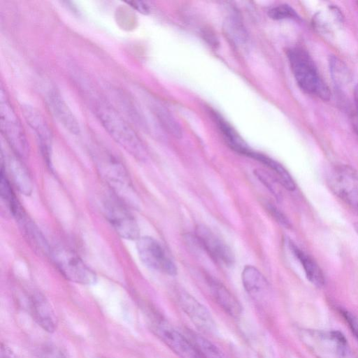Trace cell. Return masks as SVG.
<instances>
[{
	"label": "cell",
	"mask_w": 358,
	"mask_h": 358,
	"mask_svg": "<svg viewBox=\"0 0 358 358\" xmlns=\"http://www.w3.org/2000/svg\"><path fill=\"white\" fill-rule=\"evenodd\" d=\"M179 303L194 324L205 332L215 330V323L208 310L196 299L187 292L178 296Z\"/></svg>",
	"instance_id": "cell-12"
},
{
	"label": "cell",
	"mask_w": 358,
	"mask_h": 358,
	"mask_svg": "<svg viewBox=\"0 0 358 358\" xmlns=\"http://www.w3.org/2000/svg\"><path fill=\"white\" fill-rule=\"evenodd\" d=\"M0 194L2 200L8 206L10 213L17 220L24 218V213L11 187L3 166L1 168Z\"/></svg>",
	"instance_id": "cell-21"
},
{
	"label": "cell",
	"mask_w": 358,
	"mask_h": 358,
	"mask_svg": "<svg viewBox=\"0 0 358 358\" xmlns=\"http://www.w3.org/2000/svg\"><path fill=\"white\" fill-rule=\"evenodd\" d=\"M329 66L335 84L341 86L349 82L350 79V73L342 61L337 57H331L329 60Z\"/></svg>",
	"instance_id": "cell-25"
},
{
	"label": "cell",
	"mask_w": 358,
	"mask_h": 358,
	"mask_svg": "<svg viewBox=\"0 0 358 358\" xmlns=\"http://www.w3.org/2000/svg\"><path fill=\"white\" fill-rule=\"evenodd\" d=\"M213 118L216 121L225 141L231 149L247 155L251 150L236 131L220 115L214 113Z\"/></svg>",
	"instance_id": "cell-22"
},
{
	"label": "cell",
	"mask_w": 358,
	"mask_h": 358,
	"mask_svg": "<svg viewBox=\"0 0 358 358\" xmlns=\"http://www.w3.org/2000/svg\"><path fill=\"white\" fill-rule=\"evenodd\" d=\"M94 157L101 176L127 206H138V198L129 174L123 164L106 150H97Z\"/></svg>",
	"instance_id": "cell-1"
},
{
	"label": "cell",
	"mask_w": 358,
	"mask_h": 358,
	"mask_svg": "<svg viewBox=\"0 0 358 358\" xmlns=\"http://www.w3.org/2000/svg\"><path fill=\"white\" fill-rule=\"evenodd\" d=\"M254 173L257 177V178L264 185V186L269 189V191L273 193L276 197L278 196V191L276 189L275 182L278 181L275 178L271 176L267 172L257 169L254 171Z\"/></svg>",
	"instance_id": "cell-27"
},
{
	"label": "cell",
	"mask_w": 358,
	"mask_h": 358,
	"mask_svg": "<svg viewBox=\"0 0 358 358\" xmlns=\"http://www.w3.org/2000/svg\"><path fill=\"white\" fill-rule=\"evenodd\" d=\"M289 247L293 255L301 263L307 279L315 287H322L324 284V277L316 262L301 250L294 243L289 241Z\"/></svg>",
	"instance_id": "cell-16"
},
{
	"label": "cell",
	"mask_w": 358,
	"mask_h": 358,
	"mask_svg": "<svg viewBox=\"0 0 358 358\" xmlns=\"http://www.w3.org/2000/svg\"><path fill=\"white\" fill-rule=\"evenodd\" d=\"M96 113L101 124L115 141L136 159H145L146 150L140 138L114 108L100 103Z\"/></svg>",
	"instance_id": "cell-2"
},
{
	"label": "cell",
	"mask_w": 358,
	"mask_h": 358,
	"mask_svg": "<svg viewBox=\"0 0 358 358\" xmlns=\"http://www.w3.org/2000/svg\"><path fill=\"white\" fill-rule=\"evenodd\" d=\"M331 192L358 213V173L348 165L334 167L327 176Z\"/></svg>",
	"instance_id": "cell-7"
},
{
	"label": "cell",
	"mask_w": 358,
	"mask_h": 358,
	"mask_svg": "<svg viewBox=\"0 0 358 358\" xmlns=\"http://www.w3.org/2000/svg\"><path fill=\"white\" fill-rule=\"evenodd\" d=\"M190 336V341L201 358H225L222 352L206 338L194 334Z\"/></svg>",
	"instance_id": "cell-23"
},
{
	"label": "cell",
	"mask_w": 358,
	"mask_h": 358,
	"mask_svg": "<svg viewBox=\"0 0 358 358\" xmlns=\"http://www.w3.org/2000/svg\"><path fill=\"white\" fill-rule=\"evenodd\" d=\"M287 57L299 87L308 94L328 100L330 97L329 88L308 54L301 48H294L288 51Z\"/></svg>",
	"instance_id": "cell-3"
},
{
	"label": "cell",
	"mask_w": 358,
	"mask_h": 358,
	"mask_svg": "<svg viewBox=\"0 0 358 358\" xmlns=\"http://www.w3.org/2000/svg\"><path fill=\"white\" fill-rule=\"evenodd\" d=\"M136 248L142 262L150 268L175 275L177 268L166 255L162 245L150 236L141 237L137 240Z\"/></svg>",
	"instance_id": "cell-9"
},
{
	"label": "cell",
	"mask_w": 358,
	"mask_h": 358,
	"mask_svg": "<svg viewBox=\"0 0 358 358\" xmlns=\"http://www.w3.org/2000/svg\"><path fill=\"white\" fill-rule=\"evenodd\" d=\"M48 102L50 110L59 122L71 133L79 134L78 122L61 94L57 91H52Z\"/></svg>",
	"instance_id": "cell-15"
},
{
	"label": "cell",
	"mask_w": 358,
	"mask_h": 358,
	"mask_svg": "<svg viewBox=\"0 0 358 358\" xmlns=\"http://www.w3.org/2000/svg\"><path fill=\"white\" fill-rule=\"evenodd\" d=\"M126 3L142 14L147 15L150 12V8L149 5L145 1H127Z\"/></svg>",
	"instance_id": "cell-31"
},
{
	"label": "cell",
	"mask_w": 358,
	"mask_h": 358,
	"mask_svg": "<svg viewBox=\"0 0 358 358\" xmlns=\"http://www.w3.org/2000/svg\"><path fill=\"white\" fill-rule=\"evenodd\" d=\"M268 15L273 20L298 18L296 11L287 4H280L270 8Z\"/></svg>",
	"instance_id": "cell-26"
},
{
	"label": "cell",
	"mask_w": 358,
	"mask_h": 358,
	"mask_svg": "<svg viewBox=\"0 0 358 358\" xmlns=\"http://www.w3.org/2000/svg\"><path fill=\"white\" fill-rule=\"evenodd\" d=\"M22 109L26 121L37 136L44 157L50 163L52 133L49 126L40 111L34 107L27 105L22 106Z\"/></svg>",
	"instance_id": "cell-13"
},
{
	"label": "cell",
	"mask_w": 358,
	"mask_h": 358,
	"mask_svg": "<svg viewBox=\"0 0 358 358\" xmlns=\"http://www.w3.org/2000/svg\"><path fill=\"white\" fill-rule=\"evenodd\" d=\"M50 255L60 273L67 280L81 285H92L96 281V273L71 250L58 246Z\"/></svg>",
	"instance_id": "cell-6"
},
{
	"label": "cell",
	"mask_w": 358,
	"mask_h": 358,
	"mask_svg": "<svg viewBox=\"0 0 358 358\" xmlns=\"http://www.w3.org/2000/svg\"><path fill=\"white\" fill-rule=\"evenodd\" d=\"M300 337L317 358H355L340 331L303 330Z\"/></svg>",
	"instance_id": "cell-4"
},
{
	"label": "cell",
	"mask_w": 358,
	"mask_h": 358,
	"mask_svg": "<svg viewBox=\"0 0 358 358\" xmlns=\"http://www.w3.org/2000/svg\"><path fill=\"white\" fill-rule=\"evenodd\" d=\"M155 113L163 127L176 138L182 136L181 127L170 111L163 106H155Z\"/></svg>",
	"instance_id": "cell-24"
},
{
	"label": "cell",
	"mask_w": 358,
	"mask_h": 358,
	"mask_svg": "<svg viewBox=\"0 0 358 358\" xmlns=\"http://www.w3.org/2000/svg\"><path fill=\"white\" fill-rule=\"evenodd\" d=\"M104 211L107 220L120 237L127 240H138L140 238L137 222L127 206L117 197L106 199Z\"/></svg>",
	"instance_id": "cell-8"
},
{
	"label": "cell",
	"mask_w": 358,
	"mask_h": 358,
	"mask_svg": "<svg viewBox=\"0 0 358 358\" xmlns=\"http://www.w3.org/2000/svg\"><path fill=\"white\" fill-rule=\"evenodd\" d=\"M247 156L253 158L272 170L278 182L289 191H294L296 185L289 172L278 162L263 154L250 150Z\"/></svg>",
	"instance_id": "cell-20"
},
{
	"label": "cell",
	"mask_w": 358,
	"mask_h": 358,
	"mask_svg": "<svg viewBox=\"0 0 358 358\" xmlns=\"http://www.w3.org/2000/svg\"><path fill=\"white\" fill-rule=\"evenodd\" d=\"M213 294L222 308L232 317L241 313V306L235 296L220 282L214 280L209 282Z\"/></svg>",
	"instance_id": "cell-19"
},
{
	"label": "cell",
	"mask_w": 358,
	"mask_h": 358,
	"mask_svg": "<svg viewBox=\"0 0 358 358\" xmlns=\"http://www.w3.org/2000/svg\"><path fill=\"white\" fill-rule=\"evenodd\" d=\"M7 165L12 180L19 192L27 196L31 194L33 184L27 169L18 157L9 155Z\"/></svg>",
	"instance_id": "cell-17"
},
{
	"label": "cell",
	"mask_w": 358,
	"mask_h": 358,
	"mask_svg": "<svg viewBox=\"0 0 358 358\" xmlns=\"http://www.w3.org/2000/svg\"><path fill=\"white\" fill-rule=\"evenodd\" d=\"M340 311L358 341V317L348 310L341 309Z\"/></svg>",
	"instance_id": "cell-30"
},
{
	"label": "cell",
	"mask_w": 358,
	"mask_h": 358,
	"mask_svg": "<svg viewBox=\"0 0 358 358\" xmlns=\"http://www.w3.org/2000/svg\"><path fill=\"white\" fill-rule=\"evenodd\" d=\"M1 358H18L15 352L6 345L1 343Z\"/></svg>",
	"instance_id": "cell-32"
},
{
	"label": "cell",
	"mask_w": 358,
	"mask_h": 358,
	"mask_svg": "<svg viewBox=\"0 0 358 358\" xmlns=\"http://www.w3.org/2000/svg\"><path fill=\"white\" fill-rule=\"evenodd\" d=\"M241 279L246 292L253 297H260L268 288V283L262 273L255 266H245L242 271Z\"/></svg>",
	"instance_id": "cell-18"
},
{
	"label": "cell",
	"mask_w": 358,
	"mask_h": 358,
	"mask_svg": "<svg viewBox=\"0 0 358 358\" xmlns=\"http://www.w3.org/2000/svg\"><path fill=\"white\" fill-rule=\"evenodd\" d=\"M266 208L272 217L276 220V222H278L284 227H290L291 225L288 219L275 206H274L271 203H266Z\"/></svg>",
	"instance_id": "cell-29"
},
{
	"label": "cell",
	"mask_w": 358,
	"mask_h": 358,
	"mask_svg": "<svg viewBox=\"0 0 358 358\" xmlns=\"http://www.w3.org/2000/svg\"><path fill=\"white\" fill-rule=\"evenodd\" d=\"M28 308L34 320L43 329L48 332H52L56 329V314L43 296L39 294H32L29 299Z\"/></svg>",
	"instance_id": "cell-14"
},
{
	"label": "cell",
	"mask_w": 358,
	"mask_h": 358,
	"mask_svg": "<svg viewBox=\"0 0 358 358\" xmlns=\"http://www.w3.org/2000/svg\"><path fill=\"white\" fill-rule=\"evenodd\" d=\"M354 227H355L356 233L358 235V223H355V225H354Z\"/></svg>",
	"instance_id": "cell-34"
},
{
	"label": "cell",
	"mask_w": 358,
	"mask_h": 358,
	"mask_svg": "<svg viewBox=\"0 0 358 358\" xmlns=\"http://www.w3.org/2000/svg\"><path fill=\"white\" fill-rule=\"evenodd\" d=\"M0 100L1 132L16 155L18 157H27L29 144L23 127L2 88Z\"/></svg>",
	"instance_id": "cell-5"
},
{
	"label": "cell",
	"mask_w": 358,
	"mask_h": 358,
	"mask_svg": "<svg viewBox=\"0 0 358 358\" xmlns=\"http://www.w3.org/2000/svg\"><path fill=\"white\" fill-rule=\"evenodd\" d=\"M195 237L198 243L213 260L226 266L234 264V255L230 248L208 227L197 225Z\"/></svg>",
	"instance_id": "cell-11"
},
{
	"label": "cell",
	"mask_w": 358,
	"mask_h": 358,
	"mask_svg": "<svg viewBox=\"0 0 358 358\" xmlns=\"http://www.w3.org/2000/svg\"><path fill=\"white\" fill-rule=\"evenodd\" d=\"M151 325L157 336L180 358H201L190 340L166 321L157 318Z\"/></svg>",
	"instance_id": "cell-10"
},
{
	"label": "cell",
	"mask_w": 358,
	"mask_h": 358,
	"mask_svg": "<svg viewBox=\"0 0 358 358\" xmlns=\"http://www.w3.org/2000/svg\"><path fill=\"white\" fill-rule=\"evenodd\" d=\"M38 358H66V357L58 348L45 345L39 350Z\"/></svg>",
	"instance_id": "cell-28"
},
{
	"label": "cell",
	"mask_w": 358,
	"mask_h": 358,
	"mask_svg": "<svg viewBox=\"0 0 358 358\" xmlns=\"http://www.w3.org/2000/svg\"><path fill=\"white\" fill-rule=\"evenodd\" d=\"M99 358H102V357H99Z\"/></svg>",
	"instance_id": "cell-35"
},
{
	"label": "cell",
	"mask_w": 358,
	"mask_h": 358,
	"mask_svg": "<svg viewBox=\"0 0 358 358\" xmlns=\"http://www.w3.org/2000/svg\"><path fill=\"white\" fill-rule=\"evenodd\" d=\"M355 100H356V104H357V113H358V85L355 89Z\"/></svg>",
	"instance_id": "cell-33"
}]
</instances>
